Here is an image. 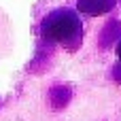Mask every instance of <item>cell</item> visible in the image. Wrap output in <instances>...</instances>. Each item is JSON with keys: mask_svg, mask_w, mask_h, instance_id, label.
I'll return each mask as SVG.
<instances>
[{"mask_svg": "<svg viewBox=\"0 0 121 121\" xmlns=\"http://www.w3.org/2000/svg\"><path fill=\"white\" fill-rule=\"evenodd\" d=\"M77 6L85 15H104L115 6V0H77Z\"/></svg>", "mask_w": 121, "mask_h": 121, "instance_id": "7a4b0ae2", "label": "cell"}, {"mask_svg": "<svg viewBox=\"0 0 121 121\" xmlns=\"http://www.w3.org/2000/svg\"><path fill=\"white\" fill-rule=\"evenodd\" d=\"M117 55H119V60H121V43L117 45Z\"/></svg>", "mask_w": 121, "mask_h": 121, "instance_id": "3957f363", "label": "cell"}, {"mask_svg": "<svg viewBox=\"0 0 121 121\" xmlns=\"http://www.w3.org/2000/svg\"><path fill=\"white\" fill-rule=\"evenodd\" d=\"M43 36L51 38L55 43H62L70 49H74L83 38V26L74 11L70 9H57L43 21Z\"/></svg>", "mask_w": 121, "mask_h": 121, "instance_id": "6da1fadb", "label": "cell"}]
</instances>
